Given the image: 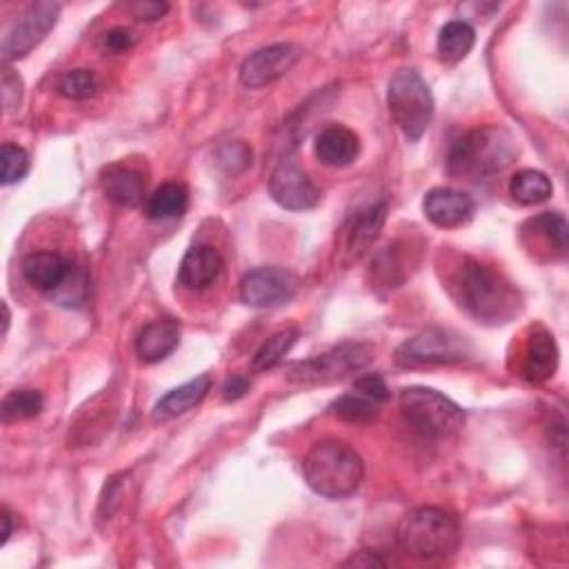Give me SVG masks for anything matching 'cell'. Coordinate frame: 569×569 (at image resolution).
Masks as SVG:
<instances>
[{
  "mask_svg": "<svg viewBox=\"0 0 569 569\" xmlns=\"http://www.w3.org/2000/svg\"><path fill=\"white\" fill-rule=\"evenodd\" d=\"M445 282L449 296L483 325H505L523 307L514 284L470 256H459L447 267Z\"/></svg>",
  "mask_w": 569,
  "mask_h": 569,
  "instance_id": "obj_1",
  "label": "cell"
},
{
  "mask_svg": "<svg viewBox=\"0 0 569 569\" xmlns=\"http://www.w3.org/2000/svg\"><path fill=\"white\" fill-rule=\"evenodd\" d=\"M307 485L331 500L352 496L365 479V463L361 453L346 440L325 438L312 445L303 461Z\"/></svg>",
  "mask_w": 569,
  "mask_h": 569,
  "instance_id": "obj_2",
  "label": "cell"
},
{
  "mask_svg": "<svg viewBox=\"0 0 569 569\" xmlns=\"http://www.w3.org/2000/svg\"><path fill=\"white\" fill-rule=\"evenodd\" d=\"M396 538L410 556L434 560L459 549L461 525L451 511L434 505H423L408 511L401 519Z\"/></svg>",
  "mask_w": 569,
  "mask_h": 569,
  "instance_id": "obj_3",
  "label": "cell"
},
{
  "mask_svg": "<svg viewBox=\"0 0 569 569\" xmlns=\"http://www.w3.org/2000/svg\"><path fill=\"white\" fill-rule=\"evenodd\" d=\"M387 105L394 123L410 143L423 138L434 119V96L416 70H398L387 87Z\"/></svg>",
  "mask_w": 569,
  "mask_h": 569,
  "instance_id": "obj_4",
  "label": "cell"
},
{
  "mask_svg": "<svg viewBox=\"0 0 569 569\" xmlns=\"http://www.w3.org/2000/svg\"><path fill=\"white\" fill-rule=\"evenodd\" d=\"M517 149L511 145L507 132L498 128H483L465 134L449 149V172L457 177H489L500 172L505 165L511 162Z\"/></svg>",
  "mask_w": 569,
  "mask_h": 569,
  "instance_id": "obj_5",
  "label": "cell"
},
{
  "mask_svg": "<svg viewBox=\"0 0 569 569\" xmlns=\"http://www.w3.org/2000/svg\"><path fill=\"white\" fill-rule=\"evenodd\" d=\"M401 412L408 425L423 438L443 440L459 434L465 425L463 410L445 394L429 387H408L401 391Z\"/></svg>",
  "mask_w": 569,
  "mask_h": 569,
  "instance_id": "obj_6",
  "label": "cell"
},
{
  "mask_svg": "<svg viewBox=\"0 0 569 569\" xmlns=\"http://www.w3.org/2000/svg\"><path fill=\"white\" fill-rule=\"evenodd\" d=\"M470 354L472 348L463 336L440 327H427L396 350V363L408 370L457 365L468 361Z\"/></svg>",
  "mask_w": 569,
  "mask_h": 569,
  "instance_id": "obj_7",
  "label": "cell"
},
{
  "mask_svg": "<svg viewBox=\"0 0 569 569\" xmlns=\"http://www.w3.org/2000/svg\"><path fill=\"white\" fill-rule=\"evenodd\" d=\"M374 359V348L370 343H343L320 356L296 363L288 380L296 385H329L346 380L348 376L365 370Z\"/></svg>",
  "mask_w": 569,
  "mask_h": 569,
  "instance_id": "obj_8",
  "label": "cell"
},
{
  "mask_svg": "<svg viewBox=\"0 0 569 569\" xmlns=\"http://www.w3.org/2000/svg\"><path fill=\"white\" fill-rule=\"evenodd\" d=\"M61 16V5L59 3H49V0H40V3H32L16 21L14 25L8 29L5 38H3V47H0V53H3V61L12 63L19 59H25V56L38 47L47 34L56 27Z\"/></svg>",
  "mask_w": 569,
  "mask_h": 569,
  "instance_id": "obj_9",
  "label": "cell"
},
{
  "mask_svg": "<svg viewBox=\"0 0 569 569\" xmlns=\"http://www.w3.org/2000/svg\"><path fill=\"white\" fill-rule=\"evenodd\" d=\"M299 292V278L282 267H258L243 276L241 301L250 307H278Z\"/></svg>",
  "mask_w": 569,
  "mask_h": 569,
  "instance_id": "obj_10",
  "label": "cell"
},
{
  "mask_svg": "<svg viewBox=\"0 0 569 569\" xmlns=\"http://www.w3.org/2000/svg\"><path fill=\"white\" fill-rule=\"evenodd\" d=\"M301 59V49L292 43H278L263 47L250 53L241 65V83L247 89H263L284 74H290L292 68Z\"/></svg>",
  "mask_w": 569,
  "mask_h": 569,
  "instance_id": "obj_11",
  "label": "cell"
},
{
  "mask_svg": "<svg viewBox=\"0 0 569 569\" xmlns=\"http://www.w3.org/2000/svg\"><path fill=\"white\" fill-rule=\"evenodd\" d=\"M271 198L290 211H307L320 203V192L307 172L292 160H282L269 177Z\"/></svg>",
  "mask_w": 569,
  "mask_h": 569,
  "instance_id": "obj_12",
  "label": "cell"
},
{
  "mask_svg": "<svg viewBox=\"0 0 569 569\" xmlns=\"http://www.w3.org/2000/svg\"><path fill=\"white\" fill-rule=\"evenodd\" d=\"M423 211L436 227L453 230V227H463L474 218L476 205H474L472 196H468L463 192L436 187V190L427 192V196L423 201Z\"/></svg>",
  "mask_w": 569,
  "mask_h": 569,
  "instance_id": "obj_13",
  "label": "cell"
},
{
  "mask_svg": "<svg viewBox=\"0 0 569 569\" xmlns=\"http://www.w3.org/2000/svg\"><path fill=\"white\" fill-rule=\"evenodd\" d=\"M72 274V263L59 252H32L23 261V276L34 290L59 292Z\"/></svg>",
  "mask_w": 569,
  "mask_h": 569,
  "instance_id": "obj_14",
  "label": "cell"
},
{
  "mask_svg": "<svg viewBox=\"0 0 569 569\" xmlns=\"http://www.w3.org/2000/svg\"><path fill=\"white\" fill-rule=\"evenodd\" d=\"M222 267L225 261L216 247L196 245L185 254L179 267V282L190 292H205L220 278Z\"/></svg>",
  "mask_w": 569,
  "mask_h": 569,
  "instance_id": "obj_15",
  "label": "cell"
},
{
  "mask_svg": "<svg viewBox=\"0 0 569 569\" xmlns=\"http://www.w3.org/2000/svg\"><path fill=\"white\" fill-rule=\"evenodd\" d=\"M558 370V348L554 336L545 327H532L525 352H523V376L530 383H545Z\"/></svg>",
  "mask_w": 569,
  "mask_h": 569,
  "instance_id": "obj_16",
  "label": "cell"
},
{
  "mask_svg": "<svg viewBox=\"0 0 569 569\" xmlns=\"http://www.w3.org/2000/svg\"><path fill=\"white\" fill-rule=\"evenodd\" d=\"M181 346V325L172 318H158L145 325L136 338V354L141 363L154 365L172 356Z\"/></svg>",
  "mask_w": 569,
  "mask_h": 569,
  "instance_id": "obj_17",
  "label": "cell"
},
{
  "mask_svg": "<svg viewBox=\"0 0 569 569\" xmlns=\"http://www.w3.org/2000/svg\"><path fill=\"white\" fill-rule=\"evenodd\" d=\"M211 389V376L209 374H203V376H196L194 380L172 389L169 394H165L160 401L156 403L154 412H152V419L158 423L162 421H172V419H179L183 414H187L190 410H194L196 405H201L207 394Z\"/></svg>",
  "mask_w": 569,
  "mask_h": 569,
  "instance_id": "obj_18",
  "label": "cell"
},
{
  "mask_svg": "<svg viewBox=\"0 0 569 569\" xmlns=\"http://www.w3.org/2000/svg\"><path fill=\"white\" fill-rule=\"evenodd\" d=\"M314 149L323 165L340 169L356 160L361 152V141L352 130L343 125H329L318 134Z\"/></svg>",
  "mask_w": 569,
  "mask_h": 569,
  "instance_id": "obj_19",
  "label": "cell"
},
{
  "mask_svg": "<svg viewBox=\"0 0 569 569\" xmlns=\"http://www.w3.org/2000/svg\"><path fill=\"white\" fill-rule=\"evenodd\" d=\"M100 185L105 196L121 207H138L145 196L143 177L125 165H109L102 169Z\"/></svg>",
  "mask_w": 569,
  "mask_h": 569,
  "instance_id": "obj_20",
  "label": "cell"
},
{
  "mask_svg": "<svg viewBox=\"0 0 569 569\" xmlns=\"http://www.w3.org/2000/svg\"><path fill=\"white\" fill-rule=\"evenodd\" d=\"M474 43H476V32L468 21H449L438 32L436 49L445 63H461L474 49Z\"/></svg>",
  "mask_w": 569,
  "mask_h": 569,
  "instance_id": "obj_21",
  "label": "cell"
},
{
  "mask_svg": "<svg viewBox=\"0 0 569 569\" xmlns=\"http://www.w3.org/2000/svg\"><path fill=\"white\" fill-rule=\"evenodd\" d=\"M387 218V205L385 203H374L365 207L363 211L356 214V218L350 225L348 232V247L354 254H361L372 247V243L378 239L383 225Z\"/></svg>",
  "mask_w": 569,
  "mask_h": 569,
  "instance_id": "obj_22",
  "label": "cell"
},
{
  "mask_svg": "<svg viewBox=\"0 0 569 569\" xmlns=\"http://www.w3.org/2000/svg\"><path fill=\"white\" fill-rule=\"evenodd\" d=\"M554 192L552 181L538 169H521L509 181V194L521 205H541Z\"/></svg>",
  "mask_w": 569,
  "mask_h": 569,
  "instance_id": "obj_23",
  "label": "cell"
},
{
  "mask_svg": "<svg viewBox=\"0 0 569 569\" xmlns=\"http://www.w3.org/2000/svg\"><path fill=\"white\" fill-rule=\"evenodd\" d=\"M380 412V405L370 401L367 396L359 394V391H350L338 396L336 401L329 405V414L336 416L338 421L350 423V425H370L372 421H376Z\"/></svg>",
  "mask_w": 569,
  "mask_h": 569,
  "instance_id": "obj_24",
  "label": "cell"
},
{
  "mask_svg": "<svg viewBox=\"0 0 569 569\" xmlns=\"http://www.w3.org/2000/svg\"><path fill=\"white\" fill-rule=\"evenodd\" d=\"M190 203L187 190L179 183L160 185L147 201V216L152 220H172L185 214Z\"/></svg>",
  "mask_w": 569,
  "mask_h": 569,
  "instance_id": "obj_25",
  "label": "cell"
},
{
  "mask_svg": "<svg viewBox=\"0 0 569 569\" xmlns=\"http://www.w3.org/2000/svg\"><path fill=\"white\" fill-rule=\"evenodd\" d=\"M296 340H299V329H292V327L271 334L256 350V354L252 359V367L256 372L274 370L276 365H280L284 361V356L290 354V350L296 346Z\"/></svg>",
  "mask_w": 569,
  "mask_h": 569,
  "instance_id": "obj_26",
  "label": "cell"
},
{
  "mask_svg": "<svg viewBox=\"0 0 569 569\" xmlns=\"http://www.w3.org/2000/svg\"><path fill=\"white\" fill-rule=\"evenodd\" d=\"M43 394L36 389H14L3 398V412L5 423H16V421H27L34 419L43 412Z\"/></svg>",
  "mask_w": 569,
  "mask_h": 569,
  "instance_id": "obj_27",
  "label": "cell"
},
{
  "mask_svg": "<svg viewBox=\"0 0 569 569\" xmlns=\"http://www.w3.org/2000/svg\"><path fill=\"white\" fill-rule=\"evenodd\" d=\"M532 230H534V237L541 239L547 247L565 254L567 250V237H569V227H567V220L562 214L558 211H545L536 218H532L528 222Z\"/></svg>",
  "mask_w": 569,
  "mask_h": 569,
  "instance_id": "obj_28",
  "label": "cell"
},
{
  "mask_svg": "<svg viewBox=\"0 0 569 569\" xmlns=\"http://www.w3.org/2000/svg\"><path fill=\"white\" fill-rule=\"evenodd\" d=\"M56 89L68 100H87L98 92V76L92 70H72L59 78Z\"/></svg>",
  "mask_w": 569,
  "mask_h": 569,
  "instance_id": "obj_29",
  "label": "cell"
},
{
  "mask_svg": "<svg viewBox=\"0 0 569 569\" xmlns=\"http://www.w3.org/2000/svg\"><path fill=\"white\" fill-rule=\"evenodd\" d=\"M0 165H3V185H14L23 181L29 172V154L14 143H5L0 152Z\"/></svg>",
  "mask_w": 569,
  "mask_h": 569,
  "instance_id": "obj_30",
  "label": "cell"
},
{
  "mask_svg": "<svg viewBox=\"0 0 569 569\" xmlns=\"http://www.w3.org/2000/svg\"><path fill=\"white\" fill-rule=\"evenodd\" d=\"M216 158L225 172L234 177L245 172V169L252 165V149L243 141H230L218 149Z\"/></svg>",
  "mask_w": 569,
  "mask_h": 569,
  "instance_id": "obj_31",
  "label": "cell"
},
{
  "mask_svg": "<svg viewBox=\"0 0 569 569\" xmlns=\"http://www.w3.org/2000/svg\"><path fill=\"white\" fill-rule=\"evenodd\" d=\"M354 391L367 396L370 401L383 405L389 401V389H387V383L383 380V376L378 374H365L361 378H356L354 383Z\"/></svg>",
  "mask_w": 569,
  "mask_h": 569,
  "instance_id": "obj_32",
  "label": "cell"
},
{
  "mask_svg": "<svg viewBox=\"0 0 569 569\" xmlns=\"http://www.w3.org/2000/svg\"><path fill=\"white\" fill-rule=\"evenodd\" d=\"M23 100V81L12 68H3V105L8 113H14Z\"/></svg>",
  "mask_w": 569,
  "mask_h": 569,
  "instance_id": "obj_33",
  "label": "cell"
},
{
  "mask_svg": "<svg viewBox=\"0 0 569 569\" xmlns=\"http://www.w3.org/2000/svg\"><path fill=\"white\" fill-rule=\"evenodd\" d=\"M100 47L109 53H123L128 49L134 47V36L130 29L125 27H113L109 32L102 34V40H100Z\"/></svg>",
  "mask_w": 569,
  "mask_h": 569,
  "instance_id": "obj_34",
  "label": "cell"
},
{
  "mask_svg": "<svg viewBox=\"0 0 569 569\" xmlns=\"http://www.w3.org/2000/svg\"><path fill=\"white\" fill-rule=\"evenodd\" d=\"M125 12H130L138 21L154 23V21H160L169 12V5L167 3H154V0H138V3L125 5Z\"/></svg>",
  "mask_w": 569,
  "mask_h": 569,
  "instance_id": "obj_35",
  "label": "cell"
},
{
  "mask_svg": "<svg viewBox=\"0 0 569 569\" xmlns=\"http://www.w3.org/2000/svg\"><path fill=\"white\" fill-rule=\"evenodd\" d=\"M343 567H387V560L372 549H359L343 560Z\"/></svg>",
  "mask_w": 569,
  "mask_h": 569,
  "instance_id": "obj_36",
  "label": "cell"
},
{
  "mask_svg": "<svg viewBox=\"0 0 569 569\" xmlns=\"http://www.w3.org/2000/svg\"><path fill=\"white\" fill-rule=\"evenodd\" d=\"M247 391H250V380L245 376H232L222 385L225 401H239V398H243Z\"/></svg>",
  "mask_w": 569,
  "mask_h": 569,
  "instance_id": "obj_37",
  "label": "cell"
},
{
  "mask_svg": "<svg viewBox=\"0 0 569 569\" xmlns=\"http://www.w3.org/2000/svg\"><path fill=\"white\" fill-rule=\"evenodd\" d=\"M0 521H3V545H8V541H10V536H12V514H10V509L8 507H3V511H0Z\"/></svg>",
  "mask_w": 569,
  "mask_h": 569,
  "instance_id": "obj_38",
  "label": "cell"
},
{
  "mask_svg": "<svg viewBox=\"0 0 569 569\" xmlns=\"http://www.w3.org/2000/svg\"><path fill=\"white\" fill-rule=\"evenodd\" d=\"M3 314H5V316H3V334H8V329H10V318H12L8 303H3Z\"/></svg>",
  "mask_w": 569,
  "mask_h": 569,
  "instance_id": "obj_39",
  "label": "cell"
}]
</instances>
